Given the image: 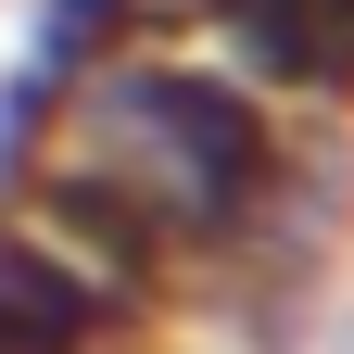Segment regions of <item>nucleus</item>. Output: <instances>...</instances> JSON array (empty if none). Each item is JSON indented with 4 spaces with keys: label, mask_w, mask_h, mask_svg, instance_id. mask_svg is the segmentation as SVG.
<instances>
[{
    "label": "nucleus",
    "mask_w": 354,
    "mask_h": 354,
    "mask_svg": "<svg viewBox=\"0 0 354 354\" xmlns=\"http://www.w3.org/2000/svg\"><path fill=\"white\" fill-rule=\"evenodd\" d=\"M102 190L140 203V228L177 241V228H241V190H253V165H266V127L241 88H215V76H177V64H127L102 76V102H88L76 127V152Z\"/></svg>",
    "instance_id": "nucleus-1"
},
{
    "label": "nucleus",
    "mask_w": 354,
    "mask_h": 354,
    "mask_svg": "<svg viewBox=\"0 0 354 354\" xmlns=\"http://www.w3.org/2000/svg\"><path fill=\"white\" fill-rule=\"evenodd\" d=\"M88 329H102L88 266L51 253L38 228H0V354H76Z\"/></svg>",
    "instance_id": "nucleus-2"
}]
</instances>
